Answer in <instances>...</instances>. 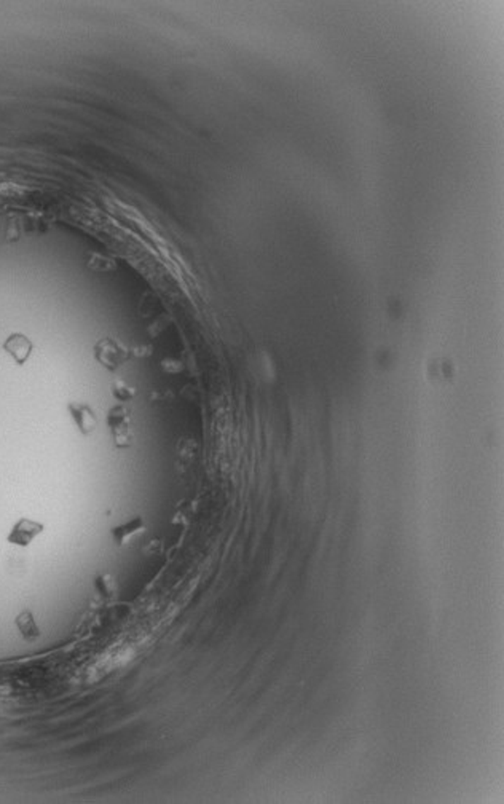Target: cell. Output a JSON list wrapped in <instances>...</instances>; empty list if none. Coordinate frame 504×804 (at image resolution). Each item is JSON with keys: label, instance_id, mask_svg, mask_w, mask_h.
I'll list each match as a JSON object with an SVG mask.
<instances>
[{"label": "cell", "instance_id": "obj_8", "mask_svg": "<svg viewBox=\"0 0 504 804\" xmlns=\"http://www.w3.org/2000/svg\"><path fill=\"white\" fill-rule=\"evenodd\" d=\"M95 589L102 599H114L116 594V582L114 580V576L109 573L100 575L95 581Z\"/></svg>", "mask_w": 504, "mask_h": 804}, {"label": "cell", "instance_id": "obj_9", "mask_svg": "<svg viewBox=\"0 0 504 804\" xmlns=\"http://www.w3.org/2000/svg\"><path fill=\"white\" fill-rule=\"evenodd\" d=\"M110 392H112V396L116 399V401L120 402H128L131 401L133 396H134V391L131 386H128L123 380H114V383L110 385Z\"/></svg>", "mask_w": 504, "mask_h": 804}, {"label": "cell", "instance_id": "obj_3", "mask_svg": "<svg viewBox=\"0 0 504 804\" xmlns=\"http://www.w3.org/2000/svg\"><path fill=\"white\" fill-rule=\"evenodd\" d=\"M45 532V525L42 522L29 517H20L10 532L7 533V543L16 548H29L42 533Z\"/></svg>", "mask_w": 504, "mask_h": 804}, {"label": "cell", "instance_id": "obj_5", "mask_svg": "<svg viewBox=\"0 0 504 804\" xmlns=\"http://www.w3.org/2000/svg\"><path fill=\"white\" fill-rule=\"evenodd\" d=\"M4 352L7 353L11 359L15 361L18 366H23L28 363L30 354L34 352V343L30 342L28 335L21 332L10 334L4 342Z\"/></svg>", "mask_w": 504, "mask_h": 804}, {"label": "cell", "instance_id": "obj_6", "mask_svg": "<svg viewBox=\"0 0 504 804\" xmlns=\"http://www.w3.org/2000/svg\"><path fill=\"white\" fill-rule=\"evenodd\" d=\"M143 530H144L143 519L133 517L131 520L125 522V524L112 527V530H110V535H112V539L116 546H125L133 536H136L138 533H140Z\"/></svg>", "mask_w": 504, "mask_h": 804}, {"label": "cell", "instance_id": "obj_4", "mask_svg": "<svg viewBox=\"0 0 504 804\" xmlns=\"http://www.w3.org/2000/svg\"><path fill=\"white\" fill-rule=\"evenodd\" d=\"M67 410H69L71 419L80 434L90 436L91 433H95V429L97 428V416L87 402H69L67 404Z\"/></svg>", "mask_w": 504, "mask_h": 804}, {"label": "cell", "instance_id": "obj_1", "mask_svg": "<svg viewBox=\"0 0 504 804\" xmlns=\"http://www.w3.org/2000/svg\"><path fill=\"white\" fill-rule=\"evenodd\" d=\"M130 349H128L120 340L112 337H104L97 340L95 345V358L104 369L109 372H116L120 367L130 359Z\"/></svg>", "mask_w": 504, "mask_h": 804}, {"label": "cell", "instance_id": "obj_2", "mask_svg": "<svg viewBox=\"0 0 504 804\" xmlns=\"http://www.w3.org/2000/svg\"><path fill=\"white\" fill-rule=\"evenodd\" d=\"M107 425L110 428V434H112L114 445L116 449H128L131 445L133 434H131V420H130V410L125 406H115L109 410L107 415Z\"/></svg>", "mask_w": 504, "mask_h": 804}, {"label": "cell", "instance_id": "obj_7", "mask_svg": "<svg viewBox=\"0 0 504 804\" xmlns=\"http://www.w3.org/2000/svg\"><path fill=\"white\" fill-rule=\"evenodd\" d=\"M15 625H16L18 632H20V635L26 642H34L42 634L39 624H37V619L34 616V613L29 611V610H23L20 615L15 618Z\"/></svg>", "mask_w": 504, "mask_h": 804}]
</instances>
